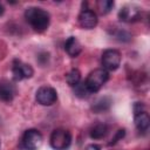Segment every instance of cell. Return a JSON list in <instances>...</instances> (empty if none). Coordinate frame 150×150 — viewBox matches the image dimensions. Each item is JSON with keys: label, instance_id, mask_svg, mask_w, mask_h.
Returning <instances> with one entry per match:
<instances>
[{"label": "cell", "instance_id": "cell-1", "mask_svg": "<svg viewBox=\"0 0 150 150\" xmlns=\"http://www.w3.org/2000/svg\"><path fill=\"white\" fill-rule=\"evenodd\" d=\"M25 18L26 21L30 25V27L35 30V32H45L50 22V15L47 11H45L43 8L40 7H28L25 11Z\"/></svg>", "mask_w": 150, "mask_h": 150}, {"label": "cell", "instance_id": "cell-2", "mask_svg": "<svg viewBox=\"0 0 150 150\" xmlns=\"http://www.w3.org/2000/svg\"><path fill=\"white\" fill-rule=\"evenodd\" d=\"M108 80H109V73L103 68H96L88 74L83 83L87 90L89 91V94H91V93H97Z\"/></svg>", "mask_w": 150, "mask_h": 150}, {"label": "cell", "instance_id": "cell-3", "mask_svg": "<svg viewBox=\"0 0 150 150\" xmlns=\"http://www.w3.org/2000/svg\"><path fill=\"white\" fill-rule=\"evenodd\" d=\"M49 143L54 150H67L71 144V134L67 129L57 128L53 130Z\"/></svg>", "mask_w": 150, "mask_h": 150}, {"label": "cell", "instance_id": "cell-4", "mask_svg": "<svg viewBox=\"0 0 150 150\" xmlns=\"http://www.w3.org/2000/svg\"><path fill=\"white\" fill-rule=\"evenodd\" d=\"M43 137L36 129H28L25 131L21 138V146L25 150H38L42 145Z\"/></svg>", "mask_w": 150, "mask_h": 150}, {"label": "cell", "instance_id": "cell-5", "mask_svg": "<svg viewBox=\"0 0 150 150\" xmlns=\"http://www.w3.org/2000/svg\"><path fill=\"white\" fill-rule=\"evenodd\" d=\"M121 59H122L121 53L117 49H105L103 52L102 59H101L103 69H105L107 71L116 70L121 64Z\"/></svg>", "mask_w": 150, "mask_h": 150}, {"label": "cell", "instance_id": "cell-6", "mask_svg": "<svg viewBox=\"0 0 150 150\" xmlns=\"http://www.w3.org/2000/svg\"><path fill=\"white\" fill-rule=\"evenodd\" d=\"M34 74V69L30 64L22 62L21 60H13L12 63V75L15 81H21L23 79H30Z\"/></svg>", "mask_w": 150, "mask_h": 150}, {"label": "cell", "instance_id": "cell-7", "mask_svg": "<svg viewBox=\"0 0 150 150\" xmlns=\"http://www.w3.org/2000/svg\"><path fill=\"white\" fill-rule=\"evenodd\" d=\"M35 100L41 105H52L57 100V93L50 86H42L36 90Z\"/></svg>", "mask_w": 150, "mask_h": 150}, {"label": "cell", "instance_id": "cell-8", "mask_svg": "<svg viewBox=\"0 0 150 150\" xmlns=\"http://www.w3.org/2000/svg\"><path fill=\"white\" fill-rule=\"evenodd\" d=\"M141 18V8L136 5H125L118 12V19L123 22H135Z\"/></svg>", "mask_w": 150, "mask_h": 150}, {"label": "cell", "instance_id": "cell-9", "mask_svg": "<svg viewBox=\"0 0 150 150\" xmlns=\"http://www.w3.org/2000/svg\"><path fill=\"white\" fill-rule=\"evenodd\" d=\"M79 23L82 28L84 29H93L96 27L97 22H98V19H97V15L94 11H91L90 8H84L80 12L79 14Z\"/></svg>", "mask_w": 150, "mask_h": 150}, {"label": "cell", "instance_id": "cell-10", "mask_svg": "<svg viewBox=\"0 0 150 150\" xmlns=\"http://www.w3.org/2000/svg\"><path fill=\"white\" fill-rule=\"evenodd\" d=\"M16 95V87L6 79L0 80V100L4 102H11Z\"/></svg>", "mask_w": 150, "mask_h": 150}, {"label": "cell", "instance_id": "cell-11", "mask_svg": "<svg viewBox=\"0 0 150 150\" xmlns=\"http://www.w3.org/2000/svg\"><path fill=\"white\" fill-rule=\"evenodd\" d=\"M134 121H135L136 129L139 132H146L148 131V129L150 127V116L146 112V110L135 112L134 114Z\"/></svg>", "mask_w": 150, "mask_h": 150}, {"label": "cell", "instance_id": "cell-12", "mask_svg": "<svg viewBox=\"0 0 150 150\" xmlns=\"http://www.w3.org/2000/svg\"><path fill=\"white\" fill-rule=\"evenodd\" d=\"M64 50L67 52V54L71 57H76L80 55V53L82 52V46L81 42L77 40V38L75 36H69L66 42H64Z\"/></svg>", "mask_w": 150, "mask_h": 150}, {"label": "cell", "instance_id": "cell-13", "mask_svg": "<svg viewBox=\"0 0 150 150\" xmlns=\"http://www.w3.org/2000/svg\"><path fill=\"white\" fill-rule=\"evenodd\" d=\"M112 104V100L109 97V96H102L100 98H97L93 105H91V110L95 112V114H101V112H105L110 109Z\"/></svg>", "mask_w": 150, "mask_h": 150}, {"label": "cell", "instance_id": "cell-14", "mask_svg": "<svg viewBox=\"0 0 150 150\" xmlns=\"http://www.w3.org/2000/svg\"><path fill=\"white\" fill-rule=\"evenodd\" d=\"M108 134V127L104 123H96L95 125L91 127L89 135L93 139H102L103 137H105V135Z\"/></svg>", "mask_w": 150, "mask_h": 150}, {"label": "cell", "instance_id": "cell-15", "mask_svg": "<svg viewBox=\"0 0 150 150\" xmlns=\"http://www.w3.org/2000/svg\"><path fill=\"white\" fill-rule=\"evenodd\" d=\"M66 82L70 86V87H75L81 82V73L79 69L74 68L71 70H69L66 75Z\"/></svg>", "mask_w": 150, "mask_h": 150}, {"label": "cell", "instance_id": "cell-16", "mask_svg": "<svg viewBox=\"0 0 150 150\" xmlns=\"http://www.w3.org/2000/svg\"><path fill=\"white\" fill-rule=\"evenodd\" d=\"M96 5H97V8H98L100 13L102 15H105L112 9L114 1H111V0H100V1H97Z\"/></svg>", "mask_w": 150, "mask_h": 150}, {"label": "cell", "instance_id": "cell-17", "mask_svg": "<svg viewBox=\"0 0 150 150\" xmlns=\"http://www.w3.org/2000/svg\"><path fill=\"white\" fill-rule=\"evenodd\" d=\"M114 36L116 40L118 41H122V42H128L131 40V35L129 32L124 30V29H117L114 32Z\"/></svg>", "mask_w": 150, "mask_h": 150}, {"label": "cell", "instance_id": "cell-18", "mask_svg": "<svg viewBox=\"0 0 150 150\" xmlns=\"http://www.w3.org/2000/svg\"><path fill=\"white\" fill-rule=\"evenodd\" d=\"M74 91H75V95H77L80 97H86V96L89 95V91L87 90V88H86L83 82H80L77 86H75L74 87Z\"/></svg>", "mask_w": 150, "mask_h": 150}, {"label": "cell", "instance_id": "cell-19", "mask_svg": "<svg viewBox=\"0 0 150 150\" xmlns=\"http://www.w3.org/2000/svg\"><path fill=\"white\" fill-rule=\"evenodd\" d=\"M124 136H125V130H124V129H118V130L115 132V135H114V137L111 138V141L109 142V145L116 144V143H117L118 141H121Z\"/></svg>", "mask_w": 150, "mask_h": 150}, {"label": "cell", "instance_id": "cell-20", "mask_svg": "<svg viewBox=\"0 0 150 150\" xmlns=\"http://www.w3.org/2000/svg\"><path fill=\"white\" fill-rule=\"evenodd\" d=\"M36 60H38V62L41 66H45L48 62V60H49V53L48 52H41V53H39Z\"/></svg>", "mask_w": 150, "mask_h": 150}, {"label": "cell", "instance_id": "cell-21", "mask_svg": "<svg viewBox=\"0 0 150 150\" xmlns=\"http://www.w3.org/2000/svg\"><path fill=\"white\" fill-rule=\"evenodd\" d=\"M86 150H101V148H100V145H97V144H89V145L86 148Z\"/></svg>", "mask_w": 150, "mask_h": 150}, {"label": "cell", "instance_id": "cell-22", "mask_svg": "<svg viewBox=\"0 0 150 150\" xmlns=\"http://www.w3.org/2000/svg\"><path fill=\"white\" fill-rule=\"evenodd\" d=\"M5 13V7L2 6V4H0V15H2Z\"/></svg>", "mask_w": 150, "mask_h": 150}]
</instances>
